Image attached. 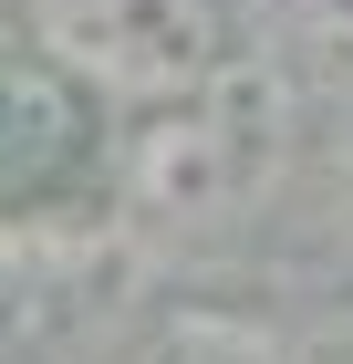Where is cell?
I'll use <instances>...</instances> for the list:
<instances>
[{
    "mask_svg": "<svg viewBox=\"0 0 353 364\" xmlns=\"http://www.w3.org/2000/svg\"><path fill=\"white\" fill-rule=\"evenodd\" d=\"M21 21L31 53L104 105H177L229 53L218 0H21Z\"/></svg>",
    "mask_w": 353,
    "mask_h": 364,
    "instance_id": "obj_1",
    "label": "cell"
},
{
    "mask_svg": "<svg viewBox=\"0 0 353 364\" xmlns=\"http://www.w3.org/2000/svg\"><path fill=\"white\" fill-rule=\"evenodd\" d=\"M260 156H271V94L218 63L197 94L156 105V136L136 146V188L156 208H177V219H208V208L249 198Z\"/></svg>",
    "mask_w": 353,
    "mask_h": 364,
    "instance_id": "obj_2",
    "label": "cell"
},
{
    "mask_svg": "<svg viewBox=\"0 0 353 364\" xmlns=\"http://www.w3.org/2000/svg\"><path fill=\"white\" fill-rule=\"evenodd\" d=\"M83 156V94L42 53H0V208H31Z\"/></svg>",
    "mask_w": 353,
    "mask_h": 364,
    "instance_id": "obj_3",
    "label": "cell"
}]
</instances>
